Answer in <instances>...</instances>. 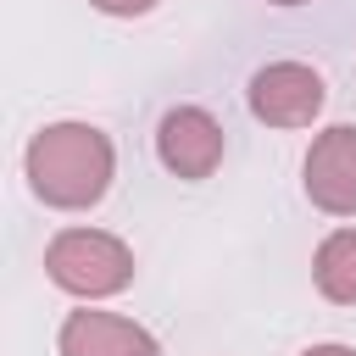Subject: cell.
<instances>
[{"instance_id": "277c9868", "label": "cell", "mask_w": 356, "mask_h": 356, "mask_svg": "<svg viewBox=\"0 0 356 356\" xmlns=\"http://www.w3.org/2000/svg\"><path fill=\"white\" fill-rule=\"evenodd\" d=\"M222 150H228V134H222V122L206 106H172V111H161V122H156V161L172 178H189V184L211 178L222 167Z\"/></svg>"}, {"instance_id": "9c48e42d", "label": "cell", "mask_w": 356, "mask_h": 356, "mask_svg": "<svg viewBox=\"0 0 356 356\" xmlns=\"http://www.w3.org/2000/svg\"><path fill=\"white\" fill-rule=\"evenodd\" d=\"M300 356H356L350 345H312V350H300Z\"/></svg>"}, {"instance_id": "7a4b0ae2", "label": "cell", "mask_w": 356, "mask_h": 356, "mask_svg": "<svg viewBox=\"0 0 356 356\" xmlns=\"http://www.w3.org/2000/svg\"><path fill=\"white\" fill-rule=\"evenodd\" d=\"M44 278L78 300H106L134 284V250L106 228H61L44 245Z\"/></svg>"}, {"instance_id": "8992f818", "label": "cell", "mask_w": 356, "mask_h": 356, "mask_svg": "<svg viewBox=\"0 0 356 356\" xmlns=\"http://www.w3.org/2000/svg\"><path fill=\"white\" fill-rule=\"evenodd\" d=\"M56 350L61 356H161V339L117 312H67Z\"/></svg>"}, {"instance_id": "ba28073f", "label": "cell", "mask_w": 356, "mask_h": 356, "mask_svg": "<svg viewBox=\"0 0 356 356\" xmlns=\"http://www.w3.org/2000/svg\"><path fill=\"white\" fill-rule=\"evenodd\" d=\"M95 11H106V17H145V11H156V0H89Z\"/></svg>"}, {"instance_id": "30bf717a", "label": "cell", "mask_w": 356, "mask_h": 356, "mask_svg": "<svg viewBox=\"0 0 356 356\" xmlns=\"http://www.w3.org/2000/svg\"><path fill=\"white\" fill-rule=\"evenodd\" d=\"M267 6H306V0H267Z\"/></svg>"}, {"instance_id": "5b68a950", "label": "cell", "mask_w": 356, "mask_h": 356, "mask_svg": "<svg viewBox=\"0 0 356 356\" xmlns=\"http://www.w3.org/2000/svg\"><path fill=\"white\" fill-rule=\"evenodd\" d=\"M306 200L328 217H350L356 211V122H334L312 139L306 150Z\"/></svg>"}, {"instance_id": "6da1fadb", "label": "cell", "mask_w": 356, "mask_h": 356, "mask_svg": "<svg viewBox=\"0 0 356 356\" xmlns=\"http://www.w3.org/2000/svg\"><path fill=\"white\" fill-rule=\"evenodd\" d=\"M28 189L56 211H89L117 178V150L95 122H50L22 150Z\"/></svg>"}, {"instance_id": "3957f363", "label": "cell", "mask_w": 356, "mask_h": 356, "mask_svg": "<svg viewBox=\"0 0 356 356\" xmlns=\"http://www.w3.org/2000/svg\"><path fill=\"white\" fill-rule=\"evenodd\" d=\"M323 100H328V83L306 61H267L250 72V89H245L250 117L267 128H312Z\"/></svg>"}, {"instance_id": "52a82bcc", "label": "cell", "mask_w": 356, "mask_h": 356, "mask_svg": "<svg viewBox=\"0 0 356 356\" xmlns=\"http://www.w3.org/2000/svg\"><path fill=\"white\" fill-rule=\"evenodd\" d=\"M312 284L334 306H356V228H334L312 256Z\"/></svg>"}]
</instances>
